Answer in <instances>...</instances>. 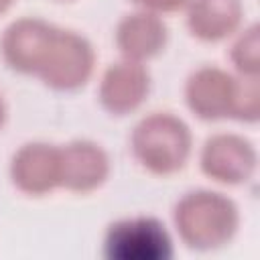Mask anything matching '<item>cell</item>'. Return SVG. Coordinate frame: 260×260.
<instances>
[{"instance_id": "8992f818", "label": "cell", "mask_w": 260, "mask_h": 260, "mask_svg": "<svg viewBox=\"0 0 260 260\" xmlns=\"http://www.w3.org/2000/svg\"><path fill=\"white\" fill-rule=\"evenodd\" d=\"M12 177L24 191L43 193L61 183L59 150L47 144H26L12 162Z\"/></svg>"}, {"instance_id": "7a4b0ae2", "label": "cell", "mask_w": 260, "mask_h": 260, "mask_svg": "<svg viewBox=\"0 0 260 260\" xmlns=\"http://www.w3.org/2000/svg\"><path fill=\"white\" fill-rule=\"evenodd\" d=\"M132 144L144 167L156 173H171L187 158L189 132L181 120L169 114H154L136 126Z\"/></svg>"}, {"instance_id": "277c9868", "label": "cell", "mask_w": 260, "mask_h": 260, "mask_svg": "<svg viewBox=\"0 0 260 260\" xmlns=\"http://www.w3.org/2000/svg\"><path fill=\"white\" fill-rule=\"evenodd\" d=\"M106 254L118 260H158L171 256V240L156 219L118 221L108 232Z\"/></svg>"}, {"instance_id": "30bf717a", "label": "cell", "mask_w": 260, "mask_h": 260, "mask_svg": "<svg viewBox=\"0 0 260 260\" xmlns=\"http://www.w3.org/2000/svg\"><path fill=\"white\" fill-rule=\"evenodd\" d=\"M118 43L128 57L154 55L165 43V24L152 14H132L122 20Z\"/></svg>"}, {"instance_id": "9c48e42d", "label": "cell", "mask_w": 260, "mask_h": 260, "mask_svg": "<svg viewBox=\"0 0 260 260\" xmlns=\"http://www.w3.org/2000/svg\"><path fill=\"white\" fill-rule=\"evenodd\" d=\"M61 158V183L71 189H89L95 187L106 175V156L104 152L89 142H73L63 152Z\"/></svg>"}, {"instance_id": "5b68a950", "label": "cell", "mask_w": 260, "mask_h": 260, "mask_svg": "<svg viewBox=\"0 0 260 260\" xmlns=\"http://www.w3.org/2000/svg\"><path fill=\"white\" fill-rule=\"evenodd\" d=\"M187 95L189 106L201 118H219L228 116V112L240 116V93L236 91V83L219 69H201L193 73L187 85Z\"/></svg>"}, {"instance_id": "ba28073f", "label": "cell", "mask_w": 260, "mask_h": 260, "mask_svg": "<svg viewBox=\"0 0 260 260\" xmlns=\"http://www.w3.org/2000/svg\"><path fill=\"white\" fill-rule=\"evenodd\" d=\"M148 89V75L136 63H118L108 69L102 83V102L108 110L122 114L136 108Z\"/></svg>"}, {"instance_id": "4fadbf2b", "label": "cell", "mask_w": 260, "mask_h": 260, "mask_svg": "<svg viewBox=\"0 0 260 260\" xmlns=\"http://www.w3.org/2000/svg\"><path fill=\"white\" fill-rule=\"evenodd\" d=\"M8 4H10V0H0V12H2V10H4Z\"/></svg>"}, {"instance_id": "5bb4252c", "label": "cell", "mask_w": 260, "mask_h": 260, "mask_svg": "<svg viewBox=\"0 0 260 260\" xmlns=\"http://www.w3.org/2000/svg\"><path fill=\"white\" fill-rule=\"evenodd\" d=\"M2 118H4V106H2V100H0V124H2Z\"/></svg>"}, {"instance_id": "52a82bcc", "label": "cell", "mask_w": 260, "mask_h": 260, "mask_svg": "<svg viewBox=\"0 0 260 260\" xmlns=\"http://www.w3.org/2000/svg\"><path fill=\"white\" fill-rule=\"evenodd\" d=\"M254 165V152L248 142L236 136H215L203 150V169L217 181H240Z\"/></svg>"}, {"instance_id": "6da1fadb", "label": "cell", "mask_w": 260, "mask_h": 260, "mask_svg": "<svg viewBox=\"0 0 260 260\" xmlns=\"http://www.w3.org/2000/svg\"><path fill=\"white\" fill-rule=\"evenodd\" d=\"M24 71H39L49 85L71 89L89 75L91 49L85 39L43 24L28 51Z\"/></svg>"}, {"instance_id": "8fae6325", "label": "cell", "mask_w": 260, "mask_h": 260, "mask_svg": "<svg viewBox=\"0 0 260 260\" xmlns=\"http://www.w3.org/2000/svg\"><path fill=\"white\" fill-rule=\"evenodd\" d=\"M238 0H193L189 12V26L203 39H219L238 22Z\"/></svg>"}, {"instance_id": "3957f363", "label": "cell", "mask_w": 260, "mask_h": 260, "mask_svg": "<svg viewBox=\"0 0 260 260\" xmlns=\"http://www.w3.org/2000/svg\"><path fill=\"white\" fill-rule=\"evenodd\" d=\"M234 205L217 193H189L175 211L183 236L197 246H211L234 230Z\"/></svg>"}, {"instance_id": "7c38bea8", "label": "cell", "mask_w": 260, "mask_h": 260, "mask_svg": "<svg viewBox=\"0 0 260 260\" xmlns=\"http://www.w3.org/2000/svg\"><path fill=\"white\" fill-rule=\"evenodd\" d=\"M136 2L154 10H175L185 4V0H136Z\"/></svg>"}]
</instances>
